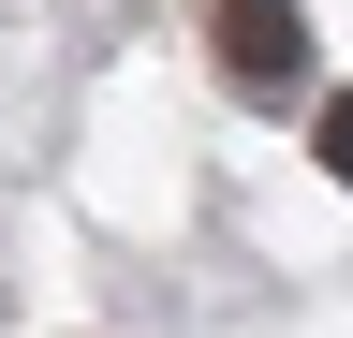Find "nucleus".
<instances>
[{"label":"nucleus","mask_w":353,"mask_h":338,"mask_svg":"<svg viewBox=\"0 0 353 338\" xmlns=\"http://www.w3.org/2000/svg\"><path fill=\"white\" fill-rule=\"evenodd\" d=\"M206 45H221V74H236L250 103L309 89V15H294V0H221V15H206Z\"/></svg>","instance_id":"1"},{"label":"nucleus","mask_w":353,"mask_h":338,"mask_svg":"<svg viewBox=\"0 0 353 338\" xmlns=\"http://www.w3.org/2000/svg\"><path fill=\"white\" fill-rule=\"evenodd\" d=\"M309 162H324V177L353 191V89H324V118H309Z\"/></svg>","instance_id":"2"}]
</instances>
